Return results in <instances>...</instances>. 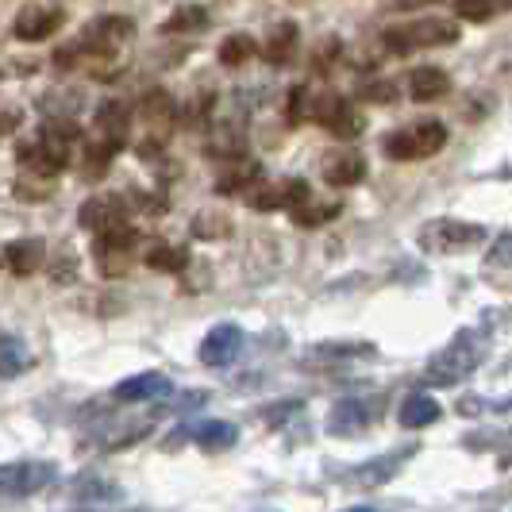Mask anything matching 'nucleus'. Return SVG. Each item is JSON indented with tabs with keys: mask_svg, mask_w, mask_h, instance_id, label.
<instances>
[{
	"mask_svg": "<svg viewBox=\"0 0 512 512\" xmlns=\"http://www.w3.org/2000/svg\"><path fill=\"white\" fill-rule=\"evenodd\" d=\"M62 24H66V8L62 4H24L16 12V20H12V35L20 43H43Z\"/></svg>",
	"mask_w": 512,
	"mask_h": 512,
	"instance_id": "1a4fd4ad",
	"label": "nucleus"
},
{
	"mask_svg": "<svg viewBox=\"0 0 512 512\" xmlns=\"http://www.w3.org/2000/svg\"><path fill=\"white\" fill-rule=\"evenodd\" d=\"M320 355H370L366 343H320Z\"/></svg>",
	"mask_w": 512,
	"mask_h": 512,
	"instance_id": "c85d7f7f",
	"label": "nucleus"
},
{
	"mask_svg": "<svg viewBox=\"0 0 512 512\" xmlns=\"http://www.w3.org/2000/svg\"><path fill=\"white\" fill-rule=\"evenodd\" d=\"M293 51H297V24H278L274 31H270V39H266V58L274 62V66H285L289 58H293Z\"/></svg>",
	"mask_w": 512,
	"mask_h": 512,
	"instance_id": "4be33fe9",
	"label": "nucleus"
},
{
	"mask_svg": "<svg viewBox=\"0 0 512 512\" xmlns=\"http://www.w3.org/2000/svg\"><path fill=\"white\" fill-rule=\"evenodd\" d=\"M405 455H412V447H405V451H393V455H382V459H374L370 466H362L359 470V482H366V486H385L401 466H405Z\"/></svg>",
	"mask_w": 512,
	"mask_h": 512,
	"instance_id": "412c9836",
	"label": "nucleus"
},
{
	"mask_svg": "<svg viewBox=\"0 0 512 512\" xmlns=\"http://www.w3.org/2000/svg\"><path fill=\"white\" fill-rule=\"evenodd\" d=\"M343 512H378V509H366V505H362V509H343Z\"/></svg>",
	"mask_w": 512,
	"mask_h": 512,
	"instance_id": "c756f323",
	"label": "nucleus"
},
{
	"mask_svg": "<svg viewBox=\"0 0 512 512\" xmlns=\"http://www.w3.org/2000/svg\"><path fill=\"white\" fill-rule=\"evenodd\" d=\"M324 178L332 185H359L366 178V158L359 151H335L332 158H324Z\"/></svg>",
	"mask_w": 512,
	"mask_h": 512,
	"instance_id": "f3484780",
	"label": "nucleus"
},
{
	"mask_svg": "<svg viewBox=\"0 0 512 512\" xmlns=\"http://www.w3.org/2000/svg\"><path fill=\"white\" fill-rule=\"evenodd\" d=\"M447 89H451V77H447V70H439V66H420V70L409 74V97L416 104L439 101V97H447Z\"/></svg>",
	"mask_w": 512,
	"mask_h": 512,
	"instance_id": "2eb2a0df",
	"label": "nucleus"
},
{
	"mask_svg": "<svg viewBox=\"0 0 512 512\" xmlns=\"http://www.w3.org/2000/svg\"><path fill=\"white\" fill-rule=\"evenodd\" d=\"M135 231L124 228V231H112V235H97V262H101V270L108 278H116V274H124L128 270V262L135 258Z\"/></svg>",
	"mask_w": 512,
	"mask_h": 512,
	"instance_id": "ddd939ff",
	"label": "nucleus"
},
{
	"mask_svg": "<svg viewBox=\"0 0 512 512\" xmlns=\"http://www.w3.org/2000/svg\"><path fill=\"white\" fill-rule=\"evenodd\" d=\"M308 201V181L301 178H274V181H258V189L247 193V205L255 212H278V208H297Z\"/></svg>",
	"mask_w": 512,
	"mask_h": 512,
	"instance_id": "6e6552de",
	"label": "nucleus"
},
{
	"mask_svg": "<svg viewBox=\"0 0 512 512\" xmlns=\"http://www.w3.org/2000/svg\"><path fill=\"white\" fill-rule=\"evenodd\" d=\"M77 220H81V228H89L93 235H112V231L128 228V205L120 197H93V201L81 205Z\"/></svg>",
	"mask_w": 512,
	"mask_h": 512,
	"instance_id": "9b49d317",
	"label": "nucleus"
},
{
	"mask_svg": "<svg viewBox=\"0 0 512 512\" xmlns=\"http://www.w3.org/2000/svg\"><path fill=\"white\" fill-rule=\"evenodd\" d=\"M239 351H243V328H235V324H216V328L205 335V343H201V362L220 370V366H228Z\"/></svg>",
	"mask_w": 512,
	"mask_h": 512,
	"instance_id": "4468645a",
	"label": "nucleus"
},
{
	"mask_svg": "<svg viewBox=\"0 0 512 512\" xmlns=\"http://www.w3.org/2000/svg\"><path fill=\"white\" fill-rule=\"evenodd\" d=\"M131 131V112L124 101H104L97 108V120H93V139L85 143V170L89 174H101L104 166L120 154V147L128 143Z\"/></svg>",
	"mask_w": 512,
	"mask_h": 512,
	"instance_id": "f03ea898",
	"label": "nucleus"
},
{
	"mask_svg": "<svg viewBox=\"0 0 512 512\" xmlns=\"http://www.w3.org/2000/svg\"><path fill=\"white\" fill-rule=\"evenodd\" d=\"M193 439H197L201 451H228L231 443L239 439V432L231 428L228 420H205V424L193 428Z\"/></svg>",
	"mask_w": 512,
	"mask_h": 512,
	"instance_id": "aec40b11",
	"label": "nucleus"
},
{
	"mask_svg": "<svg viewBox=\"0 0 512 512\" xmlns=\"http://www.w3.org/2000/svg\"><path fill=\"white\" fill-rule=\"evenodd\" d=\"M43 258H47V247H43L39 239H16V243H8V247H4V262H8V270H12V274H20V278H31V274L43 266Z\"/></svg>",
	"mask_w": 512,
	"mask_h": 512,
	"instance_id": "dca6fc26",
	"label": "nucleus"
},
{
	"mask_svg": "<svg viewBox=\"0 0 512 512\" xmlns=\"http://www.w3.org/2000/svg\"><path fill=\"white\" fill-rule=\"evenodd\" d=\"M143 262H147L151 270H166V274H178L181 266L189 262V255H185V247H174V243H154L151 251L143 255Z\"/></svg>",
	"mask_w": 512,
	"mask_h": 512,
	"instance_id": "393cba45",
	"label": "nucleus"
},
{
	"mask_svg": "<svg viewBox=\"0 0 512 512\" xmlns=\"http://www.w3.org/2000/svg\"><path fill=\"white\" fill-rule=\"evenodd\" d=\"M258 54V43L251 35H228L224 43H220V62L224 66H243V62H251Z\"/></svg>",
	"mask_w": 512,
	"mask_h": 512,
	"instance_id": "a878e982",
	"label": "nucleus"
},
{
	"mask_svg": "<svg viewBox=\"0 0 512 512\" xmlns=\"http://www.w3.org/2000/svg\"><path fill=\"white\" fill-rule=\"evenodd\" d=\"M31 366V351L20 335H0V382L4 378H16Z\"/></svg>",
	"mask_w": 512,
	"mask_h": 512,
	"instance_id": "6ab92c4d",
	"label": "nucleus"
},
{
	"mask_svg": "<svg viewBox=\"0 0 512 512\" xmlns=\"http://www.w3.org/2000/svg\"><path fill=\"white\" fill-rule=\"evenodd\" d=\"M139 116L154 124V128H162V124H170L174 120V101H170V93L166 89H151L143 101H139Z\"/></svg>",
	"mask_w": 512,
	"mask_h": 512,
	"instance_id": "5701e85b",
	"label": "nucleus"
},
{
	"mask_svg": "<svg viewBox=\"0 0 512 512\" xmlns=\"http://www.w3.org/2000/svg\"><path fill=\"white\" fill-rule=\"evenodd\" d=\"M505 12H512V0H482V4L462 0V4H455V16H459V20H470V24H486V20L505 16Z\"/></svg>",
	"mask_w": 512,
	"mask_h": 512,
	"instance_id": "b1692460",
	"label": "nucleus"
},
{
	"mask_svg": "<svg viewBox=\"0 0 512 512\" xmlns=\"http://www.w3.org/2000/svg\"><path fill=\"white\" fill-rule=\"evenodd\" d=\"M131 39H135V27H131V20H124V16H104V20H93V24H89V31L77 39L74 47L58 51V62H62V58H70V54L112 58V54L124 51Z\"/></svg>",
	"mask_w": 512,
	"mask_h": 512,
	"instance_id": "423d86ee",
	"label": "nucleus"
},
{
	"mask_svg": "<svg viewBox=\"0 0 512 512\" xmlns=\"http://www.w3.org/2000/svg\"><path fill=\"white\" fill-rule=\"evenodd\" d=\"M378 416H382V401L378 397H343V401H335L328 424H332L335 436H355L362 428H370Z\"/></svg>",
	"mask_w": 512,
	"mask_h": 512,
	"instance_id": "9d476101",
	"label": "nucleus"
},
{
	"mask_svg": "<svg viewBox=\"0 0 512 512\" xmlns=\"http://www.w3.org/2000/svg\"><path fill=\"white\" fill-rule=\"evenodd\" d=\"M447 147V124L443 120H420L409 128L393 131L382 139L385 158L393 162H420V158H436Z\"/></svg>",
	"mask_w": 512,
	"mask_h": 512,
	"instance_id": "20e7f679",
	"label": "nucleus"
},
{
	"mask_svg": "<svg viewBox=\"0 0 512 512\" xmlns=\"http://www.w3.org/2000/svg\"><path fill=\"white\" fill-rule=\"evenodd\" d=\"M382 43L393 54H416V51H436V47H451L459 43V27L451 20H436V16H424V20H412V24H397L382 35Z\"/></svg>",
	"mask_w": 512,
	"mask_h": 512,
	"instance_id": "7ed1b4c3",
	"label": "nucleus"
},
{
	"mask_svg": "<svg viewBox=\"0 0 512 512\" xmlns=\"http://www.w3.org/2000/svg\"><path fill=\"white\" fill-rule=\"evenodd\" d=\"M443 409L436 405V397H428V393H412L405 397V405L397 412V420H401V428H428V424H436Z\"/></svg>",
	"mask_w": 512,
	"mask_h": 512,
	"instance_id": "a211bd4d",
	"label": "nucleus"
},
{
	"mask_svg": "<svg viewBox=\"0 0 512 512\" xmlns=\"http://www.w3.org/2000/svg\"><path fill=\"white\" fill-rule=\"evenodd\" d=\"M343 212V205H312V208H297L293 212V224L297 228H320V224H328V220H335Z\"/></svg>",
	"mask_w": 512,
	"mask_h": 512,
	"instance_id": "cd10ccee",
	"label": "nucleus"
},
{
	"mask_svg": "<svg viewBox=\"0 0 512 512\" xmlns=\"http://www.w3.org/2000/svg\"><path fill=\"white\" fill-rule=\"evenodd\" d=\"M208 20H212V12H208V8L185 4V8H178V12L166 20V27H162V31H205Z\"/></svg>",
	"mask_w": 512,
	"mask_h": 512,
	"instance_id": "bb28decb",
	"label": "nucleus"
},
{
	"mask_svg": "<svg viewBox=\"0 0 512 512\" xmlns=\"http://www.w3.org/2000/svg\"><path fill=\"white\" fill-rule=\"evenodd\" d=\"M505 462H509V466H512V455H509V459H505Z\"/></svg>",
	"mask_w": 512,
	"mask_h": 512,
	"instance_id": "7c9ffc66",
	"label": "nucleus"
},
{
	"mask_svg": "<svg viewBox=\"0 0 512 512\" xmlns=\"http://www.w3.org/2000/svg\"><path fill=\"white\" fill-rule=\"evenodd\" d=\"M170 378L158 374V370H147V374H135V378H124V382L112 389V401L120 405H143V401H158V397H170Z\"/></svg>",
	"mask_w": 512,
	"mask_h": 512,
	"instance_id": "f8f14e48",
	"label": "nucleus"
},
{
	"mask_svg": "<svg viewBox=\"0 0 512 512\" xmlns=\"http://www.w3.org/2000/svg\"><path fill=\"white\" fill-rule=\"evenodd\" d=\"M58 478V466L43 459H20V462H0V497L16 501V497H31L39 489H47Z\"/></svg>",
	"mask_w": 512,
	"mask_h": 512,
	"instance_id": "0eeeda50",
	"label": "nucleus"
},
{
	"mask_svg": "<svg viewBox=\"0 0 512 512\" xmlns=\"http://www.w3.org/2000/svg\"><path fill=\"white\" fill-rule=\"evenodd\" d=\"M489 239L482 224H466V220H432L420 228V247L432 255H462L474 251Z\"/></svg>",
	"mask_w": 512,
	"mask_h": 512,
	"instance_id": "39448f33",
	"label": "nucleus"
},
{
	"mask_svg": "<svg viewBox=\"0 0 512 512\" xmlns=\"http://www.w3.org/2000/svg\"><path fill=\"white\" fill-rule=\"evenodd\" d=\"M489 355V335L486 332H459L443 351L428 359L424 382L428 385H459L466 382Z\"/></svg>",
	"mask_w": 512,
	"mask_h": 512,
	"instance_id": "f257e3e1",
	"label": "nucleus"
}]
</instances>
